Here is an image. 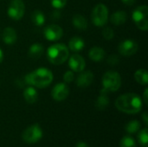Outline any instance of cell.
Wrapping results in <instances>:
<instances>
[{
	"label": "cell",
	"mask_w": 148,
	"mask_h": 147,
	"mask_svg": "<svg viewBox=\"0 0 148 147\" xmlns=\"http://www.w3.org/2000/svg\"><path fill=\"white\" fill-rule=\"evenodd\" d=\"M116 108L125 113L134 114L141 111L143 107L142 99L136 94L127 93L120 95L115 101Z\"/></svg>",
	"instance_id": "6da1fadb"
},
{
	"label": "cell",
	"mask_w": 148,
	"mask_h": 147,
	"mask_svg": "<svg viewBox=\"0 0 148 147\" xmlns=\"http://www.w3.org/2000/svg\"><path fill=\"white\" fill-rule=\"evenodd\" d=\"M53 73L47 68H38L29 73L24 77L27 85L37 88H44L49 87L53 81Z\"/></svg>",
	"instance_id": "7a4b0ae2"
},
{
	"label": "cell",
	"mask_w": 148,
	"mask_h": 147,
	"mask_svg": "<svg viewBox=\"0 0 148 147\" xmlns=\"http://www.w3.org/2000/svg\"><path fill=\"white\" fill-rule=\"evenodd\" d=\"M69 56V48L63 43H55L47 49V57L50 63L61 65L64 63Z\"/></svg>",
	"instance_id": "3957f363"
},
{
	"label": "cell",
	"mask_w": 148,
	"mask_h": 147,
	"mask_svg": "<svg viewBox=\"0 0 148 147\" xmlns=\"http://www.w3.org/2000/svg\"><path fill=\"white\" fill-rule=\"evenodd\" d=\"M102 86L108 93L116 92L121 86V75L115 71H108L102 76Z\"/></svg>",
	"instance_id": "277c9868"
},
{
	"label": "cell",
	"mask_w": 148,
	"mask_h": 147,
	"mask_svg": "<svg viewBox=\"0 0 148 147\" xmlns=\"http://www.w3.org/2000/svg\"><path fill=\"white\" fill-rule=\"evenodd\" d=\"M132 18L138 29L143 31L147 30L148 7L147 5H140L135 8L132 13Z\"/></svg>",
	"instance_id": "5b68a950"
},
{
	"label": "cell",
	"mask_w": 148,
	"mask_h": 147,
	"mask_svg": "<svg viewBox=\"0 0 148 147\" xmlns=\"http://www.w3.org/2000/svg\"><path fill=\"white\" fill-rule=\"evenodd\" d=\"M108 19V9L103 3H98L95 6L91 13L92 23L97 27L104 26Z\"/></svg>",
	"instance_id": "8992f818"
},
{
	"label": "cell",
	"mask_w": 148,
	"mask_h": 147,
	"mask_svg": "<svg viewBox=\"0 0 148 147\" xmlns=\"http://www.w3.org/2000/svg\"><path fill=\"white\" fill-rule=\"evenodd\" d=\"M42 130L41 126L37 124L31 125L28 126L23 133L22 138L24 142L27 144H35L37 143L42 138Z\"/></svg>",
	"instance_id": "52a82bcc"
},
{
	"label": "cell",
	"mask_w": 148,
	"mask_h": 147,
	"mask_svg": "<svg viewBox=\"0 0 148 147\" xmlns=\"http://www.w3.org/2000/svg\"><path fill=\"white\" fill-rule=\"evenodd\" d=\"M25 12V4L23 0H11L9 3L7 14L12 20L19 21Z\"/></svg>",
	"instance_id": "ba28073f"
},
{
	"label": "cell",
	"mask_w": 148,
	"mask_h": 147,
	"mask_svg": "<svg viewBox=\"0 0 148 147\" xmlns=\"http://www.w3.org/2000/svg\"><path fill=\"white\" fill-rule=\"evenodd\" d=\"M139 49L138 43L132 39H125L121 41L118 46V51L122 56H132L134 55Z\"/></svg>",
	"instance_id": "9c48e42d"
},
{
	"label": "cell",
	"mask_w": 148,
	"mask_h": 147,
	"mask_svg": "<svg viewBox=\"0 0 148 147\" xmlns=\"http://www.w3.org/2000/svg\"><path fill=\"white\" fill-rule=\"evenodd\" d=\"M44 37L50 42H56L63 36V29L58 24H49L43 29Z\"/></svg>",
	"instance_id": "30bf717a"
},
{
	"label": "cell",
	"mask_w": 148,
	"mask_h": 147,
	"mask_svg": "<svg viewBox=\"0 0 148 147\" xmlns=\"http://www.w3.org/2000/svg\"><path fill=\"white\" fill-rule=\"evenodd\" d=\"M69 94V88L64 82L57 83L51 91L52 98L56 101H62L68 98Z\"/></svg>",
	"instance_id": "8fae6325"
},
{
	"label": "cell",
	"mask_w": 148,
	"mask_h": 147,
	"mask_svg": "<svg viewBox=\"0 0 148 147\" xmlns=\"http://www.w3.org/2000/svg\"><path fill=\"white\" fill-rule=\"evenodd\" d=\"M69 66L73 72L80 73L85 69L86 62H85L84 58L82 55H80L78 54H75L69 57Z\"/></svg>",
	"instance_id": "7c38bea8"
},
{
	"label": "cell",
	"mask_w": 148,
	"mask_h": 147,
	"mask_svg": "<svg viewBox=\"0 0 148 147\" xmlns=\"http://www.w3.org/2000/svg\"><path fill=\"white\" fill-rule=\"evenodd\" d=\"M76 78V85L79 88H84L91 85L94 81V74L91 71H82Z\"/></svg>",
	"instance_id": "4fadbf2b"
},
{
	"label": "cell",
	"mask_w": 148,
	"mask_h": 147,
	"mask_svg": "<svg viewBox=\"0 0 148 147\" xmlns=\"http://www.w3.org/2000/svg\"><path fill=\"white\" fill-rule=\"evenodd\" d=\"M3 40L7 45H13L17 40L16 31L12 27H6L3 31Z\"/></svg>",
	"instance_id": "5bb4252c"
},
{
	"label": "cell",
	"mask_w": 148,
	"mask_h": 147,
	"mask_svg": "<svg viewBox=\"0 0 148 147\" xmlns=\"http://www.w3.org/2000/svg\"><path fill=\"white\" fill-rule=\"evenodd\" d=\"M109 105V98H108V92L102 88L100 92V96L97 98L95 101V107L98 110H104Z\"/></svg>",
	"instance_id": "9a60e30c"
},
{
	"label": "cell",
	"mask_w": 148,
	"mask_h": 147,
	"mask_svg": "<svg viewBox=\"0 0 148 147\" xmlns=\"http://www.w3.org/2000/svg\"><path fill=\"white\" fill-rule=\"evenodd\" d=\"M85 47L84 40L80 36H73L69 42V49L73 52H80Z\"/></svg>",
	"instance_id": "2e32d148"
},
{
	"label": "cell",
	"mask_w": 148,
	"mask_h": 147,
	"mask_svg": "<svg viewBox=\"0 0 148 147\" xmlns=\"http://www.w3.org/2000/svg\"><path fill=\"white\" fill-rule=\"evenodd\" d=\"M23 95L26 102L29 104H34L38 99V93L36 89L32 86L26 88L23 93Z\"/></svg>",
	"instance_id": "e0dca14e"
},
{
	"label": "cell",
	"mask_w": 148,
	"mask_h": 147,
	"mask_svg": "<svg viewBox=\"0 0 148 147\" xmlns=\"http://www.w3.org/2000/svg\"><path fill=\"white\" fill-rule=\"evenodd\" d=\"M88 56H89L90 60H92L94 62H101L105 58L106 52H105L104 49L95 46V47H93L92 49H90V50L88 52Z\"/></svg>",
	"instance_id": "ac0fdd59"
},
{
	"label": "cell",
	"mask_w": 148,
	"mask_h": 147,
	"mask_svg": "<svg viewBox=\"0 0 148 147\" xmlns=\"http://www.w3.org/2000/svg\"><path fill=\"white\" fill-rule=\"evenodd\" d=\"M127 19V14L124 10L115 11L114 13H113L111 15V17H110L111 23L114 25H117V26L124 24L126 23Z\"/></svg>",
	"instance_id": "d6986e66"
},
{
	"label": "cell",
	"mask_w": 148,
	"mask_h": 147,
	"mask_svg": "<svg viewBox=\"0 0 148 147\" xmlns=\"http://www.w3.org/2000/svg\"><path fill=\"white\" fill-rule=\"evenodd\" d=\"M72 23L79 30H86L88 28V21L81 14H75L73 16Z\"/></svg>",
	"instance_id": "ffe728a7"
},
{
	"label": "cell",
	"mask_w": 148,
	"mask_h": 147,
	"mask_svg": "<svg viewBox=\"0 0 148 147\" xmlns=\"http://www.w3.org/2000/svg\"><path fill=\"white\" fill-rule=\"evenodd\" d=\"M44 52L43 46L40 43H33L28 51V55L31 59H39Z\"/></svg>",
	"instance_id": "44dd1931"
},
{
	"label": "cell",
	"mask_w": 148,
	"mask_h": 147,
	"mask_svg": "<svg viewBox=\"0 0 148 147\" xmlns=\"http://www.w3.org/2000/svg\"><path fill=\"white\" fill-rule=\"evenodd\" d=\"M30 19H31L32 23L37 27L42 26L45 23V16L39 10H35L32 12V14L30 16Z\"/></svg>",
	"instance_id": "7402d4cb"
},
{
	"label": "cell",
	"mask_w": 148,
	"mask_h": 147,
	"mask_svg": "<svg viewBox=\"0 0 148 147\" xmlns=\"http://www.w3.org/2000/svg\"><path fill=\"white\" fill-rule=\"evenodd\" d=\"M134 79L139 84H140L142 86H147L148 83L147 71L144 68L138 69L134 73Z\"/></svg>",
	"instance_id": "603a6c76"
},
{
	"label": "cell",
	"mask_w": 148,
	"mask_h": 147,
	"mask_svg": "<svg viewBox=\"0 0 148 147\" xmlns=\"http://www.w3.org/2000/svg\"><path fill=\"white\" fill-rule=\"evenodd\" d=\"M140 126H141V125L139 120H131L126 125V131L129 134H134V133H137L138 131H140Z\"/></svg>",
	"instance_id": "cb8c5ba5"
},
{
	"label": "cell",
	"mask_w": 148,
	"mask_h": 147,
	"mask_svg": "<svg viewBox=\"0 0 148 147\" xmlns=\"http://www.w3.org/2000/svg\"><path fill=\"white\" fill-rule=\"evenodd\" d=\"M120 147H136V142L132 136L127 135L121 139L120 142Z\"/></svg>",
	"instance_id": "d4e9b609"
},
{
	"label": "cell",
	"mask_w": 148,
	"mask_h": 147,
	"mask_svg": "<svg viewBox=\"0 0 148 147\" xmlns=\"http://www.w3.org/2000/svg\"><path fill=\"white\" fill-rule=\"evenodd\" d=\"M138 140L139 143L140 144V146L143 147L148 146V130L147 128H144L142 129L139 135H138Z\"/></svg>",
	"instance_id": "484cf974"
},
{
	"label": "cell",
	"mask_w": 148,
	"mask_h": 147,
	"mask_svg": "<svg viewBox=\"0 0 148 147\" xmlns=\"http://www.w3.org/2000/svg\"><path fill=\"white\" fill-rule=\"evenodd\" d=\"M102 36L106 40H112L114 36V31L111 27H105L102 29Z\"/></svg>",
	"instance_id": "4316f807"
},
{
	"label": "cell",
	"mask_w": 148,
	"mask_h": 147,
	"mask_svg": "<svg viewBox=\"0 0 148 147\" xmlns=\"http://www.w3.org/2000/svg\"><path fill=\"white\" fill-rule=\"evenodd\" d=\"M50 3L56 10H61L67 4V0H50Z\"/></svg>",
	"instance_id": "83f0119b"
},
{
	"label": "cell",
	"mask_w": 148,
	"mask_h": 147,
	"mask_svg": "<svg viewBox=\"0 0 148 147\" xmlns=\"http://www.w3.org/2000/svg\"><path fill=\"white\" fill-rule=\"evenodd\" d=\"M107 62H108V63L109 65H111V66H115V65H117V64L119 63V62H120V57H119V55H109V56L108 57Z\"/></svg>",
	"instance_id": "f1b7e54d"
},
{
	"label": "cell",
	"mask_w": 148,
	"mask_h": 147,
	"mask_svg": "<svg viewBox=\"0 0 148 147\" xmlns=\"http://www.w3.org/2000/svg\"><path fill=\"white\" fill-rule=\"evenodd\" d=\"M74 78H75V75L72 70H68L63 75V81L66 83H70L71 81H73Z\"/></svg>",
	"instance_id": "f546056e"
},
{
	"label": "cell",
	"mask_w": 148,
	"mask_h": 147,
	"mask_svg": "<svg viewBox=\"0 0 148 147\" xmlns=\"http://www.w3.org/2000/svg\"><path fill=\"white\" fill-rule=\"evenodd\" d=\"M60 16H61V12H60L58 10H55V11L52 13V15H51V17H52L53 19H55V20L59 19V18H60Z\"/></svg>",
	"instance_id": "4dcf8cb0"
},
{
	"label": "cell",
	"mask_w": 148,
	"mask_h": 147,
	"mask_svg": "<svg viewBox=\"0 0 148 147\" xmlns=\"http://www.w3.org/2000/svg\"><path fill=\"white\" fill-rule=\"evenodd\" d=\"M147 93H148V88H146L145 91H144V94H143V101L145 102L146 105H147L148 101H147Z\"/></svg>",
	"instance_id": "1f68e13d"
},
{
	"label": "cell",
	"mask_w": 148,
	"mask_h": 147,
	"mask_svg": "<svg viewBox=\"0 0 148 147\" xmlns=\"http://www.w3.org/2000/svg\"><path fill=\"white\" fill-rule=\"evenodd\" d=\"M121 2L126 5H133L136 2V0H121Z\"/></svg>",
	"instance_id": "d6a6232c"
},
{
	"label": "cell",
	"mask_w": 148,
	"mask_h": 147,
	"mask_svg": "<svg viewBox=\"0 0 148 147\" xmlns=\"http://www.w3.org/2000/svg\"><path fill=\"white\" fill-rule=\"evenodd\" d=\"M75 147H89L88 145L86 143V142H83V141H80L76 144Z\"/></svg>",
	"instance_id": "836d02e7"
},
{
	"label": "cell",
	"mask_w": 148,
	"mask_h": 147,
	"mask_svg": "<svg viewBox=\"0 0 148 147\" xmlns=\"http://www.w3.org/2000/svg\"><path fill=\"white\" fill-rule=\"evenodd\" d=\"M142 120H143V121L145 122V124H146V125H147L148 124V115H147V112H145V113L142 114Z\"/></svg>",
	"instance_id": "e575fe53"
},
{
	"label": "cell",
	"mask_w": 148,
	"mask_h": 147,
	"mask_svg": "<svg viewBox=\"0 0 148 147\" xmlns=\"http://www.w3.org/2000/svg\"><path fill=\"white\" fill-rule=\"evenodd\" d=\"M3 50L0 49V63L3 62Z\"/></svg>",
	"instance_id": "d590c367"
}]
</instances>
